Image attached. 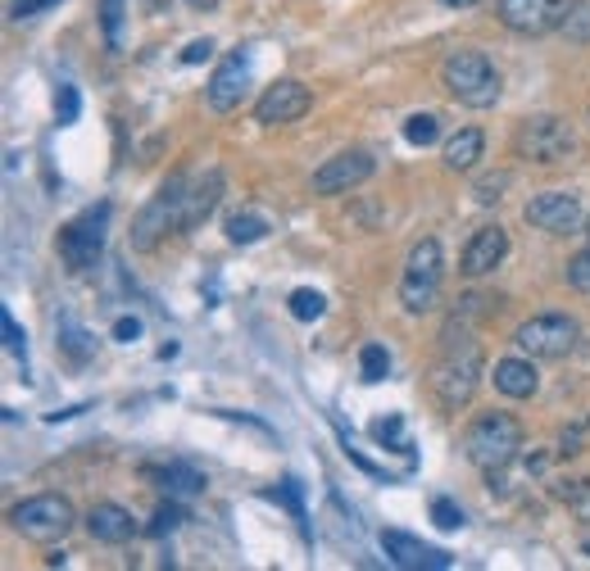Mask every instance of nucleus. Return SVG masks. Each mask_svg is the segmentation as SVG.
I'll list each match as a JSON object with an SVG mask.
<instances>
[{
  "instance_id": "f257e3e1",
  "label": "nucleus",
  "mask_w": 590,
  "mask_h": 571,
  "mask_svg": "<svg viewBox=\"0 0 590 571\" xmlns=\"http://www.w3.org/2000/svg\"><path fill=\"white\" fill-rule=\"evenodd\" d=\"M431 399L441 404L445 413H459L473 395H477V385H481V345L468 341V335H450L441 358H436V368H431Z\"/></svg>"
},
{
  "instance_id": "f03ea898",
  "label": "nucleus",
  "mask_w": 590,
  "mask_h": 571,
  "mask_svg": "<svg viewBox=\"0 0 590 571\" xmlns=\"http://www.w3.org/2000/svg\"><path fill=\"white\" fill-rule=\"evenodd\" d=\"M523 449V427L513 413H477L473 427L464 431V454L473 467H481L486 477L504 472Z\"/></svg>"
},
{
  "instance_id": "7ed1b4c3",
  "label": "nucleus",
  "mask_w": 590,
  "mask_h": 571,
  "mask_svg": "<svg viewBox=\"0 0 590 571\" xmlns=\"http://www.w3.org/2000/svg\"><path fill=\"white\" fill-rule=\"evenodd\" d=\"M441 87L468 110H491L500 100V73L481 50H450L441 64Z\"/></svg>"
},
{
  "instance_id": "20e7f679",
  "label": "nucleus",
  "mask_w": 590,
  "mask_h": 571,
  "mask_svg": "<svg viewBox=\"0 0 590 571\" xmlns=\"http://www.w3.org/2000/svg\"><path fill=\"white\" fill-rule=\"evenodd\" d=\"M187 191H191L187 173L164 181V187L155 191V200H150L133 223V250H155L168 231H187Z\"/></svg>"
},
{
  "instance_id": "39448f33",
  "label": "nucleus",
  "mask_w": 590,
  "mask_h": 571,
  "mask_svg": "<svg viewBox=\"0 0 590 571\" xmlns=\"http://www.w3.org/2000/svg\"><path fill=\"white\" fill-rule=\"evenodd\" d=\"M441 281H445V254H441V241L427 237L404 258V277H400L404 314H431L436 295H441Z\"/></svg>"
},
{
  "instance_id": "423d86ee",
  "label": "nucleus",
  "mask_w": 590,
  "mask_h": 571,
  "mask_svg": "<svg viewBox=\"0 0 590 571\" xmlns=\"http://www.w3.org/2000/svg\"><path fill=\"white\" fill-rule=\"evenodd\" d=\"M10 526L23 535V540H37V544H55L64 540L73 526H78V512L64 495H33L23 499L14 512H10Z\"/></svg>"
},
{
  "instance_id": "0eeeda50",
  "label": "nucleus",
  "mask_w": 590,
  "mask_h": 571,
  "mask_svg": "<svg viewBox=\"0 0 590 571\" xmlns=\"http://www.w3.org/2000/svg\"><path fill=\"white\" fill-rule=\"evenodd\" d=\"M581 341V327L568 314H536L513 331V345L527 358H568Z\"/></svg>"
},
{
  "instance_id": "6e6552de",
  "label": "nucleus",
  "mask_w": 590,
  "mask_h": 571,
  "mask_svg": "<svg viewBox=\"0 0 590 571\" xmlns=\"http://www.w3.org/2000/svg\"><path fill=\"white\" fill-rule=\"evenodd\" d=\"M573 127L558 114H531L518 123V137H513V150L531 164H563L573 154Z\"/></svg>"
},
{
  "instance_id": "1a4fd4ad",
  "label": "nucleus",
  "mask_w": 590,
  "mask_h": 571,
  "mask_svg": "<svg viewBox=\"0 0 590 571\" xmlns=\"http://www.w3.org/2000/svg\"><path fill=\"white\" fill-rule=\"evenodd\" d=\"M105 223H110V204H96V210L78 214L64 231H60V258L73 272H91L105 254Z\"/></svg>"
},
{
  "instance_id": "9d476101",
  "label": "nucleus",
  "mask_w": 590,
  "mask_h": 571,
  "mask_svg": "<svg viewBox=\"0 0 590 571\" xmlns=\"http://www.w3.org/2000/svg\"><path fill=\"white\" fill-rule=\"evenodd\" d=\"M563 10H568V0H500L495 18L518 37H545L558 33Z\"/></svg>"
},
{
  "instance_id": "9b49d317",
  "label": "nucleus",
  "mask_w": 590,
  "mask_h": 571,
  "mask_svg": "<svg viewBox=\"0 0 590 571\" xmlns=\"http://www.w3.org/2000/svg\"><path fill=\"white\" fill-rule=\"evenodd\" d=\"M246 91H250V50L237 46L233 55H227V60L214 68L210 87H204V100H210L214 114H233L241 100H246Z\"/></svg>"
},
{
  "instance_id": "f8f14e48",
  "label": "nucleus",
  "mask_w": 590,
  "mask_h": 571,
  "mask_svg": "<svg viewBox=\"0 0 590 571\" xmlns=\"http://www.w3.org/2000/svg\"><path fill=\"white\" fill-rule=\"evenodd\" d=\"M373 173H377V160L368 150H341L314 173V195H341L350 187H364Z\"/></svg>"
},
{
  "instance_id": "ddd939ff",
  "label": "nucleus",
  "mask_w": 590,
  "mask_h": 571,
  "mask_svg": "<svg viewBox=\"0 0 590 571\" xmlns=\"http://www.w3.org/2000/svg\"><path fill=\"white\" fill-rule=\"evenodd\" d=\"M314 105V96L304 83H296V77H281V83H273L264 96H260V105H254V123H264V127H281V123H296L304 118Z\"/></svg>"
},
{
  "instance_id": "4468645a",
  "label": "nucleus",
  "mask_w": 590,
  "mask_h": 571,
  "mask_svg": "<svg viewBox=\"0 0 590 571\" xmlns=\"http://www.w3.org/2000/svg\"><path fill=\"white\" fill-rule=\"evenodd\" d=\"M523 218L536 227V231H550V237H568V231H577L581 223V200L573 191H545L527 200Z\"/></svg>"
},
{
  "instance_id": "2eb2a0df",
  "label": "nucleus",
  "mask_w": 590,
  "mask_h": 571,
  "mask_svg": "<svg viewBox=\"0 0 590 571\" xmlns=\"http://www.w3.org/2000/svg\"><path fill=\"white\" fill-rule=\"evenodd\" d=\"M504 254H509V231L500 223H486L473 231V241L464 245V258H459V272L464 277H486V272H495L504 264Z\"/></svg>"
},
{
  "instance_id": "dca6fc26",
  "label": "nucleus",
  "mask_w": 590,
  "mask_h": 571,
  "mask_svg": "<svg viewBox=\"0 0 590 571\" xmlns=\"http://www.w3.org/2000/svg\"><path fill=\"white\" fill-rule=\"evenodd\" d=\"M381 549H387V558L396 567H409V571H418V567H431V571H445L454 558L445 549H431V544L414 540V535H404V531H381Z\"/></svg>"
},
{
  "instance_id": "f3484780",
  "label": "nucleus",
  "mask_w": 590,
  "mask_h": 571,
  "mask_svg": "<svg viewBox=\"0 0 590 571\" xmlns=\"http://www.w3.org/2000/svg\"><path fill=\"white\" fill-rule=\"evenodd\" d=\"M495 391L509 395V399H531L536 391H541V372H536V358H500L495 363Z\"/></svg>"
},
{
  "instance_id": "a211bd4d",
  "label": "nucleus",
  "mask_w": 590,
  "mask_h": 571,
  "mask_svg": "<svg viewBox=\"0 0 590 571\" xmlns=\"http://www.w3.org/2000/svg\"><path fill=\"white\" fill-rule=\"evenodd\" d=\"M87 535L96 544H127L137 535V522H133V512L118 508V504H96L87 512Z\"/></svg>"
},
{
  "instance_id": "6ab92c4d",
  "label": "nucleus",
  "mask_w": 590,
  "mask_h": 571,
  "mask_svg": "<svg viewBox=\"0 0 590 571\" xmlns=\"http://www.w3.org/2000/svg\"><path fill=\"white\" fill-rule=\"evenodd\" d=\"M218 200H223V173L218 168L191 177V191H187V231L210 218L218 210Z\"/></svg>"
},
{
  "instance_id": "aec40b11",
  "label": "nucleus",
  "mask_w": 590,
  "mask_h": 571,
  "mask_svg": "<svg viewBox=\"0 0 590 571\" xmlns=\"http://www.w3.org/2000/svg\"><path fill=\"white\" fill-rule=\"evenodd\" d=\"M146 477L150 481H160V490L168 499H191L204 490V477L196 472L191 462H168V467H146Z\"/></svg>"
},
{
  "instance_id": "412c9836",
  "label": "nucleus",
  "mask_w": 590,
  "mask_h": 571,
  "mask_svg": "<svg viewBox=\"0 0 590 571\" xmlns=\"http://www.w3.org/2000/svg\"><path fill=\"white\" fill-rule=\"evenodd\" d=\"M481 150H486L481 127H464V132H454V137L445 141V168H450V173H473L477 160H481Z\"/></svg>"
},
{
  "instance_id": "4be33fe9",
  "label": "nucleus",
  "mask_w": 590,
  "mask_h": 571,
  "mask_svg": "<svg viewBox=\"0 0 590 571\" xmlns=\"http://www.w3.org/2000/svg\"><path fill=\"white\" fill-rule=\"evenodd\" d=\"M558 33L568 37V41H577V46H590V0H568Z\"/></svg>"
},
{
  "instance_id": "5701e85b",
  "label": "nucleus",
  "mask_w": 590,
  "mask_h": 571,
  "mask_svg": "<svg viewBox=\"0 0 590 571\" xmlns=\"http://www.w3.org/2000/svg\"><path fill=\"white\" fill-rule=\"evenodd\" d=\"M264 237H268V223L260 214L227 218V241H233V245H254V241H264Z\"/></svg>"
},
{
  "instance_id": "b1692460",
  "label": "nucleus",
  "mask_w": 590,
  "mask_h": 571,
  "mask_svg": "<svg viewBox=\"0 0 590 571\" xmlns=\"http://www.w3.org/2000/svg\"><path fill=\"white\" fill-rule=\"evenodd\" d=\"M291 318H300V322H318L323 314H327V300L318 295V291H310V286H300V291H291Z\"/></svg>"
},
{
  "instance_id": "393cba45",
  "label": "nucleus",
  "mask_w": 590,
  "mask_h": 571,
  "mask_svg": "<svg viewBox=\"0 0 590 571\" xmlns=\"http://www.w3.org/2000/svg\"><path fill=\"white\" fill-rule=\"evenodd\" d=\"M123 18H127V0H100V28H105L110 50L123 46Z\"/></svg>"
},
{
  "instance_id": "a878e982",
  "label": "nucleus",
  "mask_w": 590,
  "mask_h": 571,
  "mask_svg": "<svg viewBox=\"0 0 590 571\" xmlns=\"http://www.w3.org/2000/svg\"><path fill=\"white\" fill-rule=\"evenodd\" d=\"M436 137H441V118H436V114L404 118V141H409V145H431Z\"/></svg>"
},
{
  "instance_id": "bb28decb",
  "label": "nucleus",
  "mask_w": 590,
  "mask_h": 571,
  "mask_svg": "<svg viewBox=\"0 0 590 571\" xmlns=\"http://www.w3.org/2000/svg\"><path fill=\"white\" fill-rule=\"evenodd\" d=\"M359 372H364L368 385L387 381V372H391V354L381 350V345H364V354H359Z\"/></svg>"
},
{
  "instance_id": "cd10ccee",
  "label": "nucleus",
  "mask_w": 590,
  "mask_h": 571,
  "mask_svg": "<svg viewBox=\"0 0 590 571\" xmlns=\"http://www.w3.org/2000/svg\"><path fill=\"white\" fill-rule=\"evenodd\" d=\"M187 522V512L183 508H177V499H168L155 517H150V526H146V535H155V540H164V535H173L177 526H183Z\"/></svg>"
},
{
  "instance_id": "c85d7f7f",
  "label": "nucleus",
  "mask_w": 590,
  "mask_h": 571,
  "mask_svg": "<svg viewBox=\"0 0 590 571\" xmlns=\"http://www.w3.org/2000/svg\"><path fill=\"white\" fill-rule=\"evenodd\" d=\"M373 440H377V445H391V449H409L400 413H391V418H377V422H373Z\"/></svg>"
},
{
  "instance_id": "c756f323",
  "label": "nucleus",
  "mask_w": 590,
  "mask_h": 571,
  "mask_svg": "<svg viewBox=\"0 0 590 571\" xmlns=\"http://www.w3.org/2000/svg\"><path fill=\"white\" fill-rule=\"evenodd\" d=\"M558 499L568 504V508L581 517V522H590V481H568V485L558 490Z\"/></svg>"
},
{
  "instance_id": "7c9ffc66",
  "label": "nucleus",
  "mask_w": 590,
  "mask_h": 571,
  "mask_svg": "<svg viewBox=\"0 0 590 571\" xmlns=\"http://www.w3.org/2000/svg\"><path fill=\"white\" fill-rule=\"evenodd\" d=\"M568 286H573V291H581V295H590V250L568 258Z\"/></svg>"
},
{
  "instance_id": "2f4dec72",
  "label": "nucleus",
  "mask_w": 590,
  "mask_h": 571,
  "mask_svg": "<svg viewBox=\"0 0 590 571\" xmlns=\"http://www.w3.org/2000/svg\"><path fill=\"white\" fill-rule=\"evenodd\" d=\"M431 522L441 531H459V526H464V508H454L450 499H436L431 504Z\"/></svg>"
},
{
  "instance_id": "473e14b6",
  "label": "nucleus",
  "mask_w": 590,
  "mask_h": 571,
  "mask_svg": "<svg viewBox=\"0 0 590 571\" xmlns=\"http://www.w3.org/2000/svg\"><path fill=\"white\" fill-rule=\"evenodd\" d=\"M55 118H60V127L78 123V87H60V96H55Z\"/></svg>"
},
{
  "instance_id": "72a5a7b5",
  "label": "nucleus",
  "mask_w": 590,
  "mask_h": 571,
  "mask_svg": "<svg viewBox=\"0 0 590 571\" xmlns=\"http://www.w3.org/2000/svg\"><path fill=\"white\" fill-rule=\"evenodd\" d=\"M0 327H5V341H10V350H14L18 358H23V354H28V335H23V331H18V322H14L10 314H0Z\"/></svg>"
},
{
  "instance_id": "f704fd0d",
  "label": "nucleus",
  "mask_w": 590,
  "mask_h": 571,
  "mask_svg": "<svg viewBox=\"0 0 590 571\" xmlns=\"http://www.w3.org/2000/svg\"><path fill=\"white\" fill-rule=\"evenodd\" d=\"M214 55V41L210 37H204V41H191L187 50H183V64H204V60H210Z\"/></svg>"
},
{
  "instance_id": "c9c22d12",
  "label": "nucleus",
  "mask_w": 590,
  "mask_h": 571,
  "mask_svg": "<svg viewBox=\"0 0 590 571\" xmlns=\"http://www.w3.org/2000/svg\"><path fill=\"white\" fill-rule=\"evenodd\" d=\"M50 5H60V0H18V5H14V18H37V14H46Z\"/></svg>"
},
{
  "instance_id": "e433bc0d",
  "label": "nucleus",
  "mask_w": 590,
  "mask_h": 571,
  "mask_svg": "<svg viewBox=\"0 0 590 571\" xmlns=\"http://www.w3.org/2000/svg\"><path fill=\"white\" fill-rule=\"evenodd\" d=\"M504 187H509V177H486L481 187H477V200H481V204H491V200H500V191H504Z\"/></svg>"
},
{
  "instance_id": "4c0bfd02",
  "label": "nucleus",
  "mask_w": 590,
  "mask_h": 571,
  "mask_svg": "<svg viewBox=\"0 0 590 571\" xmlns=\"http://www.w3.org/2000/svg\"><path fill=\"white\" fill-rule=\"evenodd\" d=\"M137 335H141V322H137V318H118V322H114V341H123V345H133V341H137Z\"/></svg>"
},
{
  "instance_id": "58836bf2",
  "label": "nucleus",
  "mask_w": 590,
  "mask_h": 571,
  "mask_svg": "<svg viewBox=\"0 0 590 571\" xmlns=\"http://www.w3.org/2000/svg\"><path fill=\"white\" fill-rule=\"evenodd\" d=\"M64 335H68V341H64V345H68V354H73V358H87V350H91V345H87V331L64 327Z\"/></svg>"
},
{
  "instance_id": "ea45409f",
  "label": "nucleus",
  "mask_w": 590,
  "mask_h": 571,
  "mask_svg": "<svg viewBox=\"0 0 590 571\" xmlns=\"http://www.w3.org/2000/svg\"><path fill=\"white\" fill-rule=\"evenodd\" d=\"M441 5H450V10H473V5H481V0H441Z\"/></svg>"
},
{
  "instance_id": "a19ab883",
  "label": "nucleus",
  "mask_w": 590,
  "mask_h": 571,
  "mask_svg": "<svg viewBox=\"0 0 590 571\" xmlns=\"http://www.w3.org/2000/svg\"><path fill=\"white\" fill-rule=\"evenodd\" d=\"M168 5H173V0H146V10H150V14H164Z\"/></svg>"
},
{
  "instance_id": "79ce46f5",
  "label": "nucleus",
  "mask_w": 590,
  "mask_h": 571,
  "mask_svg": "<svg viewBox=\"0 0 590 571\" xmlns=\"http://www.w3.org/2000/svg\"><path fill=\"white\" fill-rule=\"evenodd\" d=\"M187 5H191V10H214L218 0H187Z\"/></svg>"
},
{
  "instance_id": "37998d69",
  "label": "nucleus",
  "mask_w": 590,
  "mask_h": 571,
  "mask_svg": "<svg viewBox=\"0 0 590 571\" xmlns=\"http://www.w3.org/2000/svg\"><path fill=\"white\" fill-rule=\"evenodd\" d=\"M586 241H590V218H586Z\"/></svg>"
},
{
  "instance_id": "c03bdc74",
  "label": "nucleus",
  "mask_w": 590,
  "mask_h": 571,
  "mask_svg": "<svg viewBox=\"0 0 590 571\" xmlns=\"http://www.w3.org/2000/svg\"><path fill=\"white\" fill-rule=\"evenodd\" d=\"M586 554H590V544H586Z\"/></svg>"
}]
</instances>
